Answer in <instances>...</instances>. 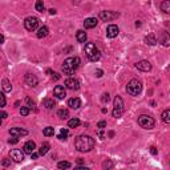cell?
Wrapping results in <instances>:
<instances>
[{
  "label": "cell",
  "mask_w": 170,
  "mask_h": 170,
  "mask_svg": "<svg viewBox=\"0 0 170 170\" xmlns=\"http://www.w3.org/2000/svg\"><path fill=\"white\" fill-rule=\"evenodd\" d=\"M74 148L77 149L81 153H88L94 148V140H93L90 135H79V137L74 140Z\"/></svg>",
  "instance_id": "6da1fadb"
},
{
  "label": "cell",
  "mask_w": 170,
  "mask_h": 170,
  "mask_svg": "<svg viewBox=\"0 0 170 170\" xmlns=\"http://www.w3.org/2000/svg\"><path fill=\"white\" fill-rule=\"evenodd\" d=\"M80 63H81V61H80V57H77V56H74V57H68L65 61H64L63 66H61L64 74L72 76V74H73L74 72L79 69Z\"/></svg>",
  "instance_id": "7a4b0ae2"
},
{
  "label": "cell",
  "mask_w": 170,
  "mask_h": 170,
  "mask_svg": "<svg viewBox=\"0 0 170 170\" xmlns=\"http://www.w3.org/2000/svg\"><path fill=\"white\" fill-rule=\"evenodd\" d=\"M84 52H85L86 57L89 58L90 61H98V60H100V57H101L100 49H98L93 42H86V44H85Z\"/></svg>",
  "instance_id": "3957f363"
},
{
  "label": "cell",
  "mask_w": 170,
  "mask_h": 170,
  "mask_svg": "<svg viewBox=\"0 0 170 170\" xmlns=\"http://www.w3.org/2000/svg\"><path fill=\"white\" fill-rule=\"evenodd\" d=\"M124 110H125L124 100L120 96H116L113 101V112H112V114H113L114 118H120L124 114Z\"/></svg>",
  "instance_id": "277c9868"
},
{
  "label": "cell",
  "mask_w": 170,
  "mask_h": 170,
  "mask_svg": "<svg viewBox=\"0 0 170 170\" xmlns=\"http://www.w3.org/2000/svg\"><path fill=\"white\" fill-rule=\"evenodd\" d=\"M142 90V84H141L140 80L137 79H133L128 82L126 85V92L129 93L130 96H138Z\"/></svg>",
  "instance_id": "5b68a950"
},
{
  "label": "cell",
  "mask_w": 170,
  "mask_h": 170,
  "mask_svg": "<svg viewBox=\"0 0 170 170\" xmlns=\"http://www.w3.org/2000/svg\"><path fill=\"white\" fill-rule=\"evenodd\" d=\"M154 124H156L154 118L148 116V114H142V116L138 117V125H140L141 128H143V129H153Z\"/></svg>",
  "instance_id": "8992f818"
},
{
  "label": "cell",
  "mask_w": 170,
  "mask_h": 170,
  "mask_svg": "<svg viewBox=\"0 0 170 170\" xmlns=\"http://www.w3.org/2000/svg\"><path fill=\"white\" fill-rule=\"evenodd\" d=\"M37 25H39V19L35 17V16H29V17H27L25 20H24V27H25L27 31H35V29L37 28Z\"/></svg>",
  "instance_id": "52a82bcc"
},
{
  "label": "cell",
  "mask_w": 170,
  "mask_h": 170,
  "mask_svg": "<svg viewBox=\"0 0 170 170\" xmlns=\"http://www.w3.org/2000/svg\"><path fill=\"white\" fill-rule=\"evenodd\" d=\"M120 16L118 12H113V11H101L100 12V19L104 21H110L113 19H117Z\"/></svg>",
  "instance_id": "ba28073f"
},
{
  "label": "cell",
  "mask_w": 170,
  "mask_h": 170,
  "mask_svg": "<svg viewBox=\"0 0 170 170\" xmlns=\"http://www.w3.org/2000/svg\"><path fill=\"white\" fill-rule=\"evenodd\" d=\"M64 84H65V88H68V89H71V90H77L80 88V81L77 79H73V77L66 79Z\"/></svg>",
  "instance_id": "9c48e42d"
},
{
  "label": "cell",
  "mask_w": 170,
  "mask_h": 170,
  "mask_svg": "<svg viewBox=\"0 0 170 170\" xmlns=\"http://www.w3.org/2000/svg\"><path fill=\"white\" fill-rule=\"evenodd\" d=\"M24 150L21 151V150H19V149H12V150L9 151V157L13 159V161H16V162H21L24 159Z\"/></svg>",
  "instance_id": "30bf717a"
},
{
  "label": "cell",
  "mask_w": 170,
  "mask_h": 170,
  "mask_svg": "<svg viewBox=\"0 0 170 170\" xmlns=\"http://www.w3.org/2000/svg\"><path fill=\"white\" fill-rule=\"evenodd\" d=\"M24 81H25V84L31 88H35L37 84H39V80H37V77L35 76L33 73H27L25 77H24Z\"/></svg>",
  "instance_id": "8fae6325"
},
{
  "label": "cell",
  "mask_w": 170,
  "mask_h": 170,
  "mask_svg": "<svg viewBox=\"0 0 170 170\" xmlns=\"http://www.w3.org/2000/svg\"><path fill=\"white\" fill-rule=\"evenodd\" d=\"M53 96H55L56 98H58V100H63V98H65V96H66L65 88L61 86V85H56L55 89H53Z\"/></svg>",
  "instance_id": "7c38bea8"
},
{
  "label": "cell",
  "mask_w": 170,
  "mask_h": 170,
  "mask_svg": "<svg viewBox=\"0 0 170 170\" xmlns=\"http://www.w3.org/2000/svg\"><path fill=\"white\" fill-rule=\"evenodd\" d=\"M120 29L117 25H114V24H110V25H108V28H106V36L109 37V39H114V37L118 35Z\"/></svg>",
  "instance_id": "4fadbf2b"
},
{
  "label": "cell",
  "mask_w": 170,
  "mask_h": 170,
  "mask_svg": "<svg viewBox=\"0 0 170 170\" xmlns=\"http://www.w3.org/2000/svg\"><path fill=\"white\" fill-rule=\"evenodd\" d=\"M135 68H137L138 71L149 72L151 69V64L149 63V61H146V60H141V61H138V63L135 64Z\"/></svg>",
  "instance_id": "5bb4252c"
},
{
  "label": "cell",
  "mask_w": 170,
  "mask_h": 170,
  "mask_svg": "<svg viewBox=\"0 0 170 170\" xmlns=\"http://www.w3.org/2000/svg\"><path fill=\"white\" fill-rule=\"evenodd\" d=\"M35 149H36V143H35L33 141H27V142L24 143V146H23L24 153L29 154V156H31V154L35 151Z\"/></svg>",
  "instance_id": "9a60e30c"
},
{
  "label": "cell",
  "mask_w": 170,
  "mask_h": 170,
  "mask_svg": "<svg viewBox=\"0 0 170 170\" xmlns=\"http://www.w3.org/2000/svg\"><path fill=\"white\" fill-rule=\"evenodd\" d=\"M9 134L11 135H16V137H23V135H27L28 134V132H27L25 129H23V128H11L9 129Z\"/></svg>",
  "instance_id": "2e32d148"
},
{
  "label": "cell",
  "mask_w": 170,
  "mask_h": 170,
  "mask_svg": "<svg viewBox=\"0 0 170 170\" xmlns=\"http://www.w3.org/2000/svg\"><path fill=\"white\" fill-rule=\"evenodd\" d=\"M159 42L164 47H170V35L165 31L161 32V35H159Z\"/></svg>",
  "instance_id": "e0dca14e"
},
{
  "label": "cell",
  "mask_w": 170,
  "mask_h": 170,
  "mask_svg": "<svg viewBox=\"0 0 170 170\" xmlns=\"http://www.w3.org/2000/svg\"><path fill=\"white\" fill-rule=\"evenodd\" d=\"M97 19L96 17H88V19H85V21H84V28L85 29H90V28H94L96 25H97Z\"/></svg>",
  "instance_id": "ac0fdd59"
},
{
  "label": "cell",
  "mask_w": 170,
  "mask_h": 170,
  "mask_svg": "<svg viewBox=\"0 0 170 170\" xmlns=\"http://www.w3.org/2000/svg\"><path fill=\"white\" fill-rule=\"evenodd\" d=\"M68 106L72 109H79L80 106H81V101H80V98L77 97H73V98H69L68 100Z\"/></svg>",
  "instance_id": "d6986e66"
},
{
  "label": "cell",
  "mask_w": 170,
  "mask_h": 170,
  "mask_svg": "<svg viewBox=\"0 0 170 170\" xmlns=\"http://www.w3.org/2000/svg\"><path fill=\"white\" fill-rule=\"evenodd\" d=\"M76 39H77V41H79V42H85V41H86V32L82 31V29L77 31Z\"/></svg>",
  "instance_id": "ffe728a7"
},
{
  "label": "cell",
  "mask_w": 170,
  "mask_h": 170,
  "mask_svg": "<svg viewBox=\"0 0 170 170\" xmlns=\"http://www.w3.org/2000/svg\"><path fill=\"white\" fill-rule=\"evenodd\" d=\"M48 32H49V29H48L45 25H42V27H40V28H39V31H37V33H36V36L39 37V39H42V37L48 36Z\"/></svg>",
  "instance_id": "44dd1931"
},
{
  "label": "cell",
  "mask_w": 170,
  "mask_h": 170,
  "mask_svg": "<svg viewBox=\"0 0 170 170\" xmlns=\"http://www.w3.org/2000/svg\"><path fill=\"white\" fill-rule=\"evenodd\" d=\"M1 88H3V92H11L12 90V85H11V81L7 79H3L1 81Z\"/></svg>",
  "instance_id": "7402d4cb"
},
{
  "label": "cell",
  "mask_w": 170,
  "mask_h": 170,
  "mask_svg": "<svg viewBox=\"0 0 170 170\" xmlns=\"http://www.w3.org/2000/svg\"><path fill=\"white\" fill-rule=\"evenodd\" d=\"M145 42H146L148 45H156L158 41H157L156 36H154L153 33H150V35H148V36L145 37Z\"/></svg>",
  "instance_id": "603a6c76"
},
{
  "label": "cell",
  "mask_w": 170,
  "mask_h": 170,
  "mask_svg": "<svg viewBox=\"0 0 170 170\" xmlns=\"http://www.w3.org/2000/svg\"><path fill=\"white\" fill-rule=\"evenodd\" d=\"M49 149H50L49 143H48V142H42L41 146H40V150H39L40 156H44V154H47L48 151H49Z\"/></svg>",
  "instance_id": "cb8c5ba5"
},
{
  "label": "cell",
  "mask_w": 170,
  "mask_h": 170,
  "mask_svg": "<svg viewBox=\"0 0 170 170\" xmlns=\"http://www.w3.org/2000/svg\"><path fill=\"white\" fill-rule=\"evenodd\" d=\"M161 118L165 124H170V109H166V110L162 112Z\"/></svg>",
  "instance_id": "d4e9b609"
},
{
  "label": "cell",
  "mask_w": 170,
  "mask_h": 170,
  "mask_svg": "<svg viewBox=\"0 0 170 170\" xmlns=\"http://www.w3.org/2000/svg\"><path fill=\"white\" fill-rule=\"evenodd\" d=\"M161 11L165 13H170V0H164L161 3Z\"/></svg>",
  "instance_id": "484cf974"
},
{
  "label": "cell",
  "mask_w": 170,
  "mask_h": 170,
  "mask_svg": "<svg viewBox=\"0 0 170 170\" xmlns=\"http://www.w3.org/2000/svg\"><path fill=\"white\" fill-rule=\"evenodd\" d=\"M42 105H44L47 109H52L53 106H56V102L53 100H50V98H45V100L42 101Z\"/></svg>",
  "instance_id": "4316f807"
},
{
  "label": "cell",
  "mask_w": 170,
  "mask_h": 170,
  "mask_svg": "<svg viewBox=\"0 0 170 170\" xmlns=\"http://www.w3.org/2000/svg\"><path fill=\"white\" fill-rule=\"evenodd\" d=\"M57 116L60 117L61 120H66L69 117V112H68V109H60V110L57 112Z\"/></svg>",
  "instance_id": "83f0119b"
},
{
  "label": "cell",
  "mask_w": 170,
  "mask_h": 170,
  "mask_svg": "<svg viewBox=\"0 0 170 170\" xmlns=\"http://www.w3.org/2000/svg\"><path fill=\"white\" fill-rule=\"evenodd\" d=\"M42 134H44L45 137H50V135L55 134V129H53L52 126H47L44 130H42Z\"/></svg>",
  "instance_id": "f1b7e54d"
},
{
  "label": "cell",
  "mask_w": 170,
  "mask_h": 170,
  "mask_svg": "<svg viewBox=\"0 0 170 170\" xmlns=\"http://www.w3.org/2000/svg\"><path fill=\"white\" fill-rule=\"evenodd\" d=\"M68 134H69V132H68V129H65V128H63V129L60 130V134H58V140H66V137H68Z\"/></svg>",
  "instance_id": "f546056e"
},
{
  "label": "cell",
  "mask_w": 170,
  "mask_h": 170,
  "mask_svg": "<svg viewBox=\"0 0 170 170\" xmlns=\"http://www.w3.org/2000/svg\"><path fill=\"white\" fill-rule=\"evenodd\" d=\"M71 166H72V164H71V162H68V161H60L57 164L58 169H69Z\"/></svg>",
  "instance_id": "4dcf8cb0"
},
{
  "label": "cell",
  "mask_w": 170,
  "mask_h": 170,
  "mask_svg": "<svg viewBox=\"0 0 170 170\" xmlns=\"http://www.w3.org/2000/svg\"><path fill=\"white\" fill-rule=\"evenodd\" d=\"M80 125V120L79 118H71L68 121V126L69 128H77Z\"/></svg>",
  "instance_id": "1f68e13d"
},
{
  "label": "cell",
  "mask_w": 170,
  "mask_h": 170,
  "mask_svg": "<svg viewBox=\"0 0 170 170\" xmlns=\"http://www.w3.org/2000/svg\"><path fill=\"white\" fill-rule=\"evenodd\" d=\"M35 8H36V11H39V12H44L45 8H44V3H42V0H37Z\"/></svg>",
  "instance_id": "d6a6232c"
},
{
  "label": "cell",
  "mask_w": 170,
  "mask_h": 170,
  "mask_svg": "<svg viewBox=\"0 0 170 170\" xmlns=\"http://www.w3.org/2000/svg\"><path fill=\"white\" fill-rule=\"evenodd\" d=\"M102 167L104 169H112V167H113V162L109 161V159H106V161L102 164Z\"/></svg>",
  "instance_id": "836d02e7"
},
{
  "label": "cell",
  "mask_w": 170,
  "mask_h": 170,
  "mask_svg": "<svg viewBox=\"0 0 170 170\" xmlns=\"http://www.w3.org/2000/svg\"><path fill=\"white\" fill-rule=\"evenodd\" d=\"M20 114H21V116H28V114H29V108H27V106L20 108Z\"/></svg>",
  "instance_id": "e575fe53"
},
{
  "label": "cell",
  "mask_w": 170,
  "mask_h": 170,
  "mask_svg": "<svg viewBox=\"0 0 170 170\" xmlns=\"http://www.w3.org/2000/svg\"><path fill=\"white\" fill-rule=\"evenodd\" d=\"M8 142L12 143V145H15V143L19 142V137H16V135H12V137H11L9 140H8Z\"/></svg>",
  "instance_id": "d590c367"
},
{
  "label": "cell",
  "mask_w": 170,
  "mask_h": 170,
  "mask_svg": "<svg viewBox=\"0 0 170 170\" xmlns=\"http://www.w3.org/2000/svg\"><path fill=\"white\" fill-rule=\"evenodd\" d=\"M109 100H110V97H109V93H104L102 97H101V101H102V102L105 104V102H108Z\"/></svg>",
  "instance_id": "8d00e7d4"
},
{
  "label": "cell",
  "mask_w": 170,
  "mask_h": 170,
  "mask_svg": "<svg viewBox=\"0 0 170 170\" xmlns=\"http://www.w3.org/2000/svg\"><path fill=\"white\" fill-rule=\"evenodd\" d=\"M25 102L28 104V106H31V108H35V101L31 100V97H27V98H25Z\"/></svg>",
  "instance_id": "74e56055"
},
{
  "label": "cell",
  "mask_w": 170,
  "mask_h": 170,
  "mask_svg": "<svg viewBox=\"0 0 170 170\" xmlns=\"http://www.w3.org/2000/svg\"><path fill=\"white\" fill-rule=\"evenodd\" d=\"M0 100H1V105H0V106L4 108V106H5V94H4V93H0Z\"/></svg>",
  "instance_id": "f35d334b"
},
{
  "label": "cell",
  "mask_w": 170,
  "mask_h": 170,
  "mask_svg": "<svg viewBox=\"0 0 170 170\" xmlns=\"http://www.w3.org/2000/svg\"><path fill=\"white\" fill-rule=\"evenodd\" d=\"M97 126L100 128V129H104V128H106V122H105V121H100V122L97 124Z\"/></svg>",
  "instance_id": "ab89813d"
},
{
  "label": "cell",
  "mask_w": 170,
  "mask_h": 170,
  "mask_svg": "<svg viewBox=\"0 0 170 170\" xmlns=\"http://www.w3.org/2000/svg\"><path fill=\"white\" fill-rule=\"evenodd\" d=\"M94 74H96V77H101L102 76V71H101V69H97V71L94 72Z\"/></svg>",
  "instance_id": "60d3db41"
},
{
  "label": "cell",
  "mask_w": 170,
  "mask_h": 170,
  "mask_svg": "<svg viewBox=\"0 0 170 170\" xmlns=\"http://www.w3.org/2000/svg\"><path fill=\"white\" fill-rule=\"evenodd\" d=\"M39 156H40V153H32L31 154V158L32 159H37V158H39Z\"/></svg>",
  "instance_id": "b9f144b4"
},
{
  "label": "cell",
  "mask_w": 170,
  "mask_h": 170,
  "mask_svg": "<svg viewBox=\"0 0 170 170\" xmlns=\"http://www.w3.org/2000/svg\"><path fill=\"white\" fill-rule=\"evenodd\" d=\"M53 80H55V81H57V80H60V74L58 73H53Z\"/></svg>",
  "instance_id": "7bdbcfd3"
},
{
  "label": "cell",
  "mask_w": 170,
  "mask_h": 170,
  "mask_svg": "<svg viewBox=\"0 0 170 170\" xmlns=\"http://www.w3.org/2000/svg\"><path fill=\"white\" fill-rule=\"evenodd\" d=\"M1 164L4 165V166H8V165H9V161H8L7 158H4V159H3V161H1Z\"/></svg>",
  "instance_id": "ee69618b"
},
{
  "label": "cell",
  "mask_w": 170,
  "mask_h": 170,
  "mask_svg": "<svg viewBox=\"0 0 170 170\" xmlns=\"http://www.w3.org/2000/svg\"><path fill=\"white\" fill-rule=\"evenodd\" d=\"M150 153H151V154H154V156L157 154V149L154 148V146H151V148H150Z\"/></svg>",
  "instance_id": "f6af8a7d"
},
{
  "label": "cell",
  "mask_w": 170,
  "mask_h": 170,
  "mask_svg": "<svg viewBox=\"0 0 170 170\" xmlns=\"http://www.w3.org/2000/svg\"><path fill=\"white\" fill-rule=\"evenodd\" d=\"M7 117H8V114L5 113V112H1V118L4 120V118H7Z\"/></svg>",
  "instance_id": "bcb514c9"
},
{
  "label": "cell",
  "mask_w": 170,
  "mask_h": 170,
  "mask_svg": "<svg viewBox=\"0 0 170 170\" xmlns=\"http://www.w3.org/2000/svg\"><path fill=\"white\" fill-rule=\"evenodd\" d=\"M98 137H100L101 140H104V137H105V134H104L102 132H100V133H98Z\"/></svg>",
  "instance_id": "7dc6e473"
},
{
  "label": "cell",
  "mask_w": 170,
  "mask_h": 170,
  "mask_svg": "<svg viewBox=\"0 0 170 170\" xmlns=\"http://www.w3.org/2000/svg\"><path fill=\"white\" fill-rule=\"evenodd\" d=\"M49 13H50V15H55V13H56V9H49Z\"/></svg>",
  "instance_id": "c3c4849f"
},
{
  "label": "cell",
  "mask_w": 170,
  "mask_h": 170,
  "mask_svg": "<svg viewBox=\"0 0 170 170\" xmlns=\"http://www.w3.org/2000/svg\"><path fill=\"white\" fill-rule=\"evenodd\" d=\"M0 41H1V42H4V36H3V35H1V36H0Z\"/></svg>",
  "instance_id": "681fc988"
}]
</instances>
